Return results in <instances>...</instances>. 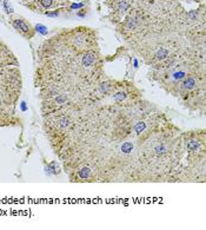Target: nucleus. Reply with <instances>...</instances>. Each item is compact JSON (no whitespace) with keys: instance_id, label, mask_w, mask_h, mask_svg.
Masks as SVG:
<instances>
[{"instance_id":"0eeeda50","label":"nucleus","mask_w":206,"mask_h":230,"mask_svg":"<svg viewBox=\"0 0 206 230\" xmlns=\"http://www.w3.org/2000/svg\"><path fill=\"white\" fill-rule=\"evenodd\" d=\"M187 147H188V149H190V150H197V149H198V147H199V143H198V142H195V141H191V142H188Z\"/></svg>"},{"instance_id":"7ed1b4c3","label":"nucleus","mask_w":206,"mask_h":230,"mask_svg":"<svg viewBox=\"0 0 206 230\" xmlns=\"http://www.w3.org/2000/svg\"><path fill=\"white\" fill-rule=\"evenodd\" d=\"M154 151H156V155L158 157H163L164 155L167 153V147H165L164 144H158L157 147H154Z\"/></svg>"},{"instance_id":"f257e3e1","label":"nucleus","mask_w":206,"mask_h":230,"mask_svg":"<svg viewBox=\"0 0 206 230\" xmlns=\"http://www.w3.org/2000/svg\"><path fill=\"white\" fill-rule=\"evenodd\" d=\"M13 26L14 29H17L18 31H20L23 34H27L31 32V26L28 24H26L24 20H20V19H15L13 21ZM29 35H32V33H29Z\"/></svg>"},{"instance_id":"6e6552de","label":"nucleus","mask_w":206,"mask_h":230,"mask_svg":"<svg viewBox=\"0 0 206 230\" xmlns=\"http://www.w3.org/2000/svg\"><path fill=\"white\" fill-rule=\"evenodd\" d=\"M52 2H53V0H40L41 6H42V7H45V8L51 7V6H52Z\"/></svg>"},{"instance_id":"4468645a","label":"nucleus","mask_w":206,"mask_h":230,"mask_svg":"<svg viewBox=\"0 0 206 230\" xmlns=\"http://www.w3.org/2000/svg\"><path fill=\"white\" fill-rule=\"evenodd\" d=\"M0 105H1V99H0Z\"/></svg>"},{"instance_id":"20e7f679","label":"nucleus","mask_w":206,"mask_h":230,"mask_svg":"<svg viewBox=\"0 0 206 230\" xmlns=\"http://www.w3.org/2000/svg\"><path fill=\"white\" fill-rule=\"evenodd\" d=\"M78 175H79V177L81 179H87L88 177H90V175H91V170L88 168H82L81 170L78 171Z\"/></svg>"},{"instance_id":"f8f14e48","label":"nucleus","mask_w":206,"mask_h":230,"mask_svg":"<svg viewBox=\"0 0 206 230\" xmlns=\"http://www.w3.org/2000/svg\"><path fill=\"white\" fill-rule=\"evenodd\" d=\"M46 14L47 16H51V17H55V16H58V12H47Z\"/></svg>"},{"instance_id":"9d476101","label":"nucleus","mask_w":206,"mask_h":230,"mask_svg":"<svg viewBox=\"0 0 206 230\" xmlns=\"http://www.w3.org/2000/svg\"><path fill=\"white\" fill-rule=\"evenodd\" d=\"M124 98H125L124 93H117V94H114V99L117 100V101H120V100H123Z\"/></svg>"},{"instance_id":"f03ea898","label":"nucleus","mask_w":206,"mask_h":230,"mask_svg":"<svg viewBox=\"0 0 206 230\" xmlns=\"http://www.w3.org/2000/svg\"><path fill=\"white\" fill-rule=\"evenodd\" d=\"M94 59H95V57H94V53L88 52V53H86V54H84L82 60H81L82 66H86V67L91 66V65L94 63Z\"/></svg>"},{"instance_id":"ddd939ff","label":"nucleus","mask_w":206,"mask_h":230,"mask_svg":"<svg viewBox=\"0 0 206 230\" xmlns=\"http://www.w3.org/2000/svg\"><path fill=\"white\" fill-rule=\"evenodd\" d=\"M82 4H74V5H72V8H79V7H81Z\"/></svg>"},{"instance_id":"423d86ee","label":"nucleus","mask_w":206,"mask_h":230,"mask_svg":"<svg viewBox=\"0 0 206 230\" xmlns=\"http://www.w3.org/2000/svg\"><path fill=\"white\" fill-rule=\"evenodd\" d=\"M167 54H169V51H167L166 48H160L156 57H157L158 59H165L166 57H167Z\"/></svg>"},{"instance_id":"1a4fd4ad","label":"nucleus","mask_w":206,"mask_h":230,"mask_svg":"<svg viewBox=\"0 0 206 230\" xmlns=\"http://www.w3.org/2000/svg\"><path fill=\"white\" fill-rule=\"evenodd\" d=\"M129 7V5L126 1H124V0L121 2H119V10H120V11H126Z\"/></svg>"},{"instance_id":"39448f33","label":"nucleus","mask_w":206,"mask_h":230,"mask_svg":"<svg viewBox=\"0 0 206 230\" xmlns=\"http://www.w3.org/2000/svg\"><path fill=\"white\" fill-rule=\"evenodd\" d=\"M184 88H187V90H191V88H194V85H195V80H194V78H192V77H190V78H187L185 82H184Z\"/></svg>"},{"instance_id":"9b49d317","label":"nucleus","mask_w":206,"mask_h":230,"mask_svg":"<svg viewBox=\"0 0 206 230\" xmlns=\"http://www.w3.org/2000/svg\"><path fill=\"white\" fill-rule=\"evenodd\" d=\"M37 29H38V31H40L41 33H44V34H45V33L47 32L46 29H45V27H44V26H41V25H38V26H37Z\"/></svg>"}]
</instances>
